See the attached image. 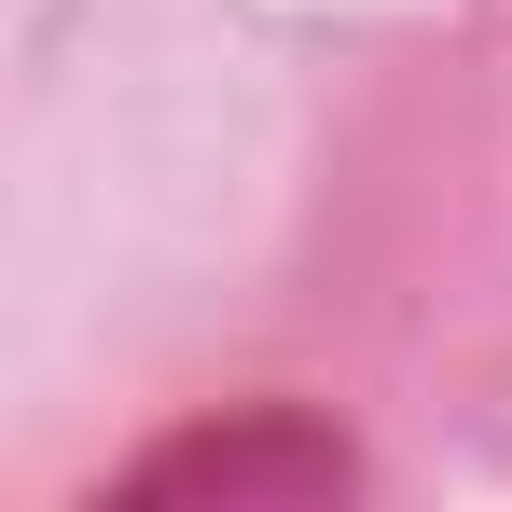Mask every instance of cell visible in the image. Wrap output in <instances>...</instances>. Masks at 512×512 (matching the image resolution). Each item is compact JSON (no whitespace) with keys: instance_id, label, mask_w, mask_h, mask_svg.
<instances>
[{"instance_id":"6da1fadb","label":"cell","mask_w":512,"mask_h":512,"mask_svg":"<svg viewBox=\"0 0 512 512\" xmlns=\"http://www.w3.org/2000/svg\"><path fill=\"white\" fill-rule=\"evenodd\" d=\"M374 471H360V443H346L319 402H236V416H194L167 443H139L97 512H319V499H360Z\"/></svg>"}]
</instances>
